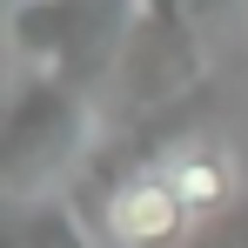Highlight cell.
Returning <instances> with one entry per match:
<instances>
[{"label":"cell","mask_w":248,"mask_h":248,"mask_svg":"<svg viewBox=\"0 0 248 248\" xmlns=\"http://www.w3.org/2000/svg\"><path fill=\"white\" fill-rule=\"evenodd\" d=\"M101 148V101L87 81L20 74L7 121H0V188L7 202L34 208L54 188H74V174Z\"/></svg>","instance_id":"obj_1"},{"label":"cell","mask_w":248,"mask_h":248,"mask_svg":"<svg viewBox=\"0 0 248 248\" xmlns=\"http://www.w3.org/2000/svg\"><path fill=\"white\" fill-rule=\"evenodd\" d=\"M168 174H174L181 202L195 208V228H202L208 215H221V208L242 202V188H235V161H228L208 134H188V141L168 155Z\"/></svg>","instance_id":"obj_3"},{"label":"cell","mask_w":248,"mask_h":248,"mask_svg":"<svg viewBox=\"0 0 248 248\" xmlns=\"http://www.w3.org/2000/svg\"><path fill=\"white\" fill-rule=\"evenodd\" d=\"M134 0H7V54L20 74L101 87L121 67Z\"/></svg>","instance_id":"obj_2"},{"label":"cell","mask_w":248,"mask_h":248,"mask_svg":"<svg viewBox=\"0 0 248 248\" xmlns=\"http://www.w3.org/2000/svg\"><path fill=\"white\" fill-rule=\"evenodd\" d=\"M188 248H248V202L221 208V215H208L202 228L188 235Z\"/></svg>","instance_id":"obj_5"},{"label":"cell","mask_w":248,"mask_h":248,"mask_svg":"<svg viewBox=\"0 0 248 248\" xmlns=\"http://www.w3.org/2000/svg\"><path fill=\"white\" fill-rule=\"evenodd\" d=\"M14 248H108V242L94 235V221H87L67 195H47V202H34L27 215H20Z\"/></svg>","instance_id":"obj_4"}]
</instances>
